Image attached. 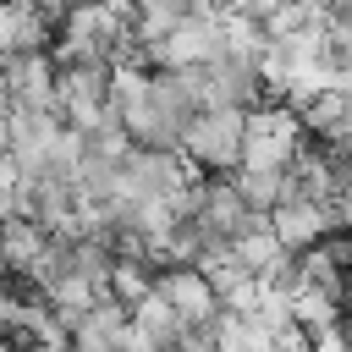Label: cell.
<instances>
[{
	"label": "cell",
	"mask_w": 352,
	"mask_h": 352,
	"mask_svg": "<svg viewBox=\"0 0 352 352\" xmlns=\"http://www.w3.org/2000/svg\"><path fill=\"white\" fill-rule=\"evenodd\" d=\"M248 154V116L236 110H198L187 138H182V160L192 165V176H220L231 182L242 170Z\"/></svg>",
	"instance_id": "obj_1"
},
{
	"label": "cell",
	"mask_w": 352,
	"mask_h": 352,
	"mask_svg": "<svg viewBox=\"0 0 352 352\" xmlns=\"http://www.w3.org/2000/svg\"><path fill=\"white\" fill-rule=\"evenodd\" d=\"M297 143H302V121H297V110L270 104V110L248 116V154H242V165H253V170H292Z\"/></svg>",
	"instance_id": "obj_2"
},
{
	"label": "cell",
	"mask_w": 352,
	"mask_h": 352,
	"mask_svg": "<svg viewBox=\"0 0 352 352\" xmlns=\"http://www.w3.org/2000/svg\"><path fill=\"white\" fill-rule=\"evenodd\" d=\"M270 231H275V242H280L286 258H302V253L319 248V236L330 231V214H324V204H314L308 192H297V187L286 182V198L275 204Z\"/></svg>",
	"instance_id": "obj_3"
},
{
	"label": "cell",
	"mask_w": 352,
	"mask_h": 352,
	"mask_svg": "<svg viewBox=\"0 0 352 352\" xmlns=\"http://www.w3.org/2000/svg\"><path fill=\"white\" fill-rule=\"evenodd\" d=\"M0 94H6L11 110H60L55 104V55L0 60Z\"/></svg>",
	"instance_id": "obj_4"
},
{
	"label": "cell",
	"mask_w": 352,
	"mask_h": 352,
	"mask_svg": "<svg viewBox=\"0 0 352 352\" xmlns=\"http://www.w3.org/2000/svg\"><path fill=\"white\" fill-rule=\"evenodd\" d=\"M270 352H319V346H314V336H302V330L292 324L286 336H275V346H270Z\"/></svg>",
	"instance_id": "obj_5"
}]
</instances>
